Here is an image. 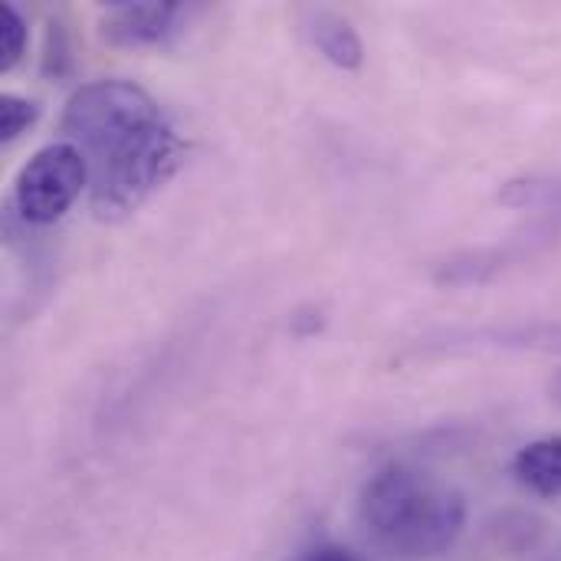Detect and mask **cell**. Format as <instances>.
I'll use <instances>...</instances> for the list:
<instances>
[{
    "instance_id": "obj_1",
    "label": "cell",
    "mask_w": 561,
    "mask_h": 561,
    "mask_svg": "<svg viewBox=\"0 0 561 561\" xmlns=\"http://www.w3.org/2000/svg\"><path fill=\"white\" fill-rule=\"evenodd\" d=\"M59 131L89 164V207L99 220L135 214L191 154L158 102L125 79L79 85L62 108Z\"/></svg>"
},
{
    "instance_id": "obj_2",
    "label": "cell",
    "mask_w": 561,
    "mask_h": 561,
    "mask_svg": "<svg viewBox=\"0 0 561 561\" xmlns=\"http://www.w3.org/2000/svg\"><path fill=\"white\" fill-rule=\"evenodd\" d=\"M358 519L385 552L401 559H434L460 539L467 526V500L424 470L391 463L365 483Z\"/></svg>"
},
{
    "instance_id": "obj_3",
    "label": "cell",
    "mask_w": 561,
    "mask_h": 561,
    "mask_svg": "<svg viewBox=\"0 0 561 561\" xmlns=\"http://www.w3.org/2000/svg\"><path fill=\"white\" fill-rule=\"evenodd\" d=\"M89 187V164L69 141H53L30 154L13 181V210L23 224H56Z\"/></svg>"
},
{
    "instance_id": "obj_4",
    "label": "cell",
    "mask_w": 561,
    "mask_h": 561,
    "mask_svg": "<svg viewBox=\"0 0 561 561\" xmlns=\"http://www.w3.org/2000/svg\"><path fill=\"white\" fill-rule=\"evenodd\" d=\"M178 16H181L178 0H141V3L118 0L105 10L99 33L108 46H125V49L154 46L171 33Z\"/></svg>"
},
{
    "instance_id": "obj_5",
    "label": "cell",
    "mask_w": 561,
    "mask_h": 561,
    "mask_svg": "<svg viewBox=\"0 0 561 561\" xmlns=\"http://www.w3.org/2000/svg\"><path fill=\"white\" fill-rule=\"evenodd\" d=\"M513 473L536 496H561V437H542L526 444L513 460Z\"/></svg>"
},
{
    "instance_id": "obj_6",
    "label": "cell",
    "mask_w": 561,
    "mask_h": 561,
    "mask_svg": "<svg viewBox=\"0 0 561 561\" xmlns=\"http://www.w3.org/2000/svg\"><path fill=\"white\" fill-rule=\"evenodd\" d=\"M309 33H312V43L319 46V53L332 66H339V69H358L362 66L365 46L345 16L329 13V10H312L309 13Z\"/></svg>"
},
{
    "instance_id": "obj_7",
    "label": "cell",
    "mask_w": 561,
    "mask_h": 561,
    "mask_svg": "<svg viewBox=\"0 0 561 561\" xmlns=\"http://www.w3.org/2000/svg\"><path fill=\"white\" fill-rule=\"evenodd\" d=\"M460 345H493V348H539V352H561V325H510V329H480V332H454L444 339V348Z\"/></svg>"
},
{
    "instance_id": "obj_8",
    "label": "cell",
    "mask_w": 561,
    "mask_h": 561,
    "mask_svg": "<svg viewBox=\"0 0 561 561\" xmlns=\"http://www.w3.org/2000/svg\"><path fill=\"white\" fill-rule=\"evenodd\" d=\"M26 46V20L13 3H0V69H13Z\"/></svg>"
},
{
    "instance_id": "obj_9",
    "label": "cell",
    "mask_w": 561,
    "mask_h": 561,
    "mask_svg": "<svg viewBox=\"0 0 561 561\" xmlns=\"http://www.w3.org/2000/svg\"><path fill=\"white\" fill-rule=\"evenodd\" d=\"M36 118H39V105L33 99L13 95V92H3L0 95V141H13Z\"/></svg>"
},
{
    "instance_id": "obj_10",
    "label": "cell",
    "mask_w": 561,
    "mask_h": 561,
    "mask_svg": "<svg viewBox=\"0 0 561 561\" xmlns=\"http://www.w3.org/2000/svg\"><path fill=\"white\" fill-rule=\"evenodd\" d=\"M69 33L62 26V20H49L46 26V46H43V72L53 79H62L69 72Z\"/></svg>"
},
{
    "instance_id": "obj_11",
    "label": "cell",
    "mask_w": 561,
    "mask_h": 561,
    "mask_svg": "<svg viewBox=\"0 0 561 561\" xmlns=\"http://www.w3.org/2000/svg\"><path fill=\"white\" fill-rule=\"evenodd\" d=\"M506 204H561V181H513L503 187Z\"/></svg>"
},
{
    "instance_id": "obj_12",
    "label": "cell",
    "mask_w": 561,
    "mask_h": 561,
    "mask_svg": "<svg viewBox=\"0 0 561 561\" xmlns=\"http://www.w3.org/2000/svg\"><path fill=\"white\" fill-rule=\"evenodd\" d=\"M299 561H368L365 556H358V552H352V549H339V546H325V549H316V552H309L306 559Z\"/></svg>"
},
{
    "instance_id": "obj_13",
    "label": "cell",
    "mask_w": 561,
    "mask_h": 561,
    "mask_svg": "<svg viewBox=\"0 0 561 561\" xmlns=\"http://www.w3.org/2000/svg\"><path fill=\"white\" fill-rule=\"evenodd\" d=\"M549 394H552V401H556V404H561V371L552 378V381H549Z\"/></svg>"
}]
</instances>
